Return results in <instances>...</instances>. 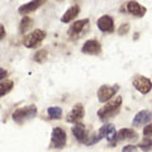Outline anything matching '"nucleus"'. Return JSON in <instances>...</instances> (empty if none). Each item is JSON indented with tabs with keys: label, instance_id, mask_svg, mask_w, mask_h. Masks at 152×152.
<instances>
[{
	"label": "nucleus",
	"instance_id": "f257e3e1",
	"mask_svg": "<svg viewBox=\"0 0 152 152\" xmlns=\"http://www.w3.org/2000/svg\"><path fill=\"white\" fill-rule=\"evenodd\" d=\"M122 103H123L122 96H114L112 100H109L108 103H105V105L102 107L98 110L99 119L104 122V121L110 119V118H114L118 113L121 112Z\"/></svg>",
	"mask_w": 152,
	"mask_h": 152
},
{
	"label": "nucleus",
	"instance_id": "f03ea898",
	"mask_svg": "<svg viewBox=\"0 0 152 152\" xmlns=\"http://www.w3.org/2000/svg\"><path fill=\"white\" fill-rule=\"evenodd\" d=\"M37 113H38L37 107L34 104H31V105H26V107L15 109L12 114V118L17 124L22 126V124H24L26 122L33 119V118L37 115Z\"/></svg>",
	"mask_w": 152,
	"mask_h": 152
},
{
	"label": "nucleus",
	"instance_id": "7ed1b4c3",
	"mask_svg": "<svg viewBox=\"0 0 152 152\" xmlns=\"http://www.w3.org/2000/svg\"><path fill=\"white\" fill-rule=\"evenodd\" d=\"M138 137V133L134 131V128H122L119 131H115L112 136H109L107 141L109 142V146L114 147L122 141H128V140H136Z\"/></svg>",
	"mask_w": 152,
	"mask_h": 152
},
{
	"label": "nucleus",
	"instance_id": "20e7f679",
	"mask_svg": "<svg viewBox=\"0 0 152 152\" xmlns=\"http://www.w3.org/2000/svg\"><path fill=\"white\" fill-rule=\"evenodd\" d=\"M114 132H115V126H114L113 123H107V124H104L103 127L99 128L96 132H94L91 136H89V138L85 142V145L86 146L96 145L98 142H100L103 138H108L109 136H112Z\"/></svg>",
	"mask_w": 152,
	"mask_h": 152
},
{
	"label": "nucleus",
	"instance_id": "39448f33",
	"mask_svg": "<svg viewBox=\"0 0 152 152\" xmlns=\"http://www.w3.org/2000/svg\"><path fill=\"white\" fill-rule=\"evenodd\" d=\"M89 24H90L89 18L79 19V20L74 22L69 27V31H67V36L70 37V39L75 41V39H79L80 37H83V34H85V32H88Z\"/></svg>",
	"mask_w": 152,
	"mask_h": 152
},
{
	"label": "nucleus",
	"instance_id": "423d86ee",
	"mask_svg": "<svg viewBox=\"0 0 152 152\" xmlns=\"http://www.w3.org/2000/svg\"><path fill=\"white\" fill-rule=\"evenodd\" d=\"M67 143V133L61 127H55L51 132V142L50 148L53 150H62Z\"/></svg>",
	"mask_w": 152,
	"mask_h": 152
},
{
	"label": "nucleus",
	"instance_id": "0eeeda50",
	"mask_svg": "<svg viewBox=\"0 0 152 152\" xmlns=\"http://www.w3.org/2000/svg\"><path fill=\"white\" fill-rule=\"evenodd\" d=\"M46 36L47 34L43 29H34L24 36V38H23V46L27 47V48H36V47L41 46V43L45 41Z\"/></svg>",
	"mask_w": 152,
	"mask_h": 152
},
{
	"label": "nucleus",
	"instance_id": "6e6552de",
	"mask_svg": "<svg viewBox=\"0 0 152 152\" xmlns=\"http://www.w3.org/2000/svg\"><path fill=\"white\" fill-rule=\"evenodd\" d=\"M119 91V85H102L98 89V100L100 103H108L109 100L115 96V94Z\"/></svg>",
	"mask_w": 152,
	"mask_h": 152
},
{
	"label": "nucleus",
	"instance_id": "1a4fd4ad",
	"mask_svg": "<svg viewBox=\"0 0 152 152\" xmlns=\"http://www.w3.org/2000/svg\"><path fill=\"white\" fill-rule=\"evenodd\" d=\"M132 85L137 91H140L142 95L148 94L152 90V81L143 75H136L132 79Z\"/></svg>",
	"mask_w": 152,
	"mask_h": 152
},
{
	"label": "nucleus",
	"instance_id": "9d476101",
	"mask_svg": "<svg viewBox=\"0 0 152 152\" xmlns=\"http://www.w3.org/2000/svg\"><path fill=\"white\" fill-rule=\"evenodd\" d=\"M84 117H85V108L81 103H77V104H75L72 107V109H71L67 114H66V122L76 124V123L81 122Z\"/></svg>",
	"mask_w": 152,
	"mask_h": 152
},
{
	"label": "nucleus",
	"instance_id": "9b49d317",
	"mask_svg": "<svg viewBox=\"0 0 152 152\" xmlns=\"http://www.w3.org/2000/svg\"><path fill=\"white\" fill-rule=\"evenodd\" d=\"M122 10H126L128 14H131V15L136 17V18H142V17H145V14L147 13V8L137 1H127L124 5H123Z\"/></svg>",
	"mask_w": 152,
	"mask_h": 152
},
{
	"label": "nucleus",
	"instance_id": "f8f14e48",
	"mask_svg": "<svg viewBox=\"0 0 152 152\" xmlns=\"http://www.w3.org/2000/svg\"><path fill=\"white\" fill-rule=\"evenodd\" d=\"M151 121H152V113L147 110V109H143V110H140L134 115L132 121V127L138 128L141 126H147L148 123H151Z\"/></svg>",
	"mask_w": 152,
	"mask_h": 152
},
{
	"label": "nucleus",
	"instance_id": "ddd939ff",
	"mask_svg": "<svg viewBox=\"0 0 152 152\" xmlns=\"http://www.w3.org/2000/svg\"><path fill=\"white\" fill-rule=\"evenodd\" d=\"M81 52L85 55L98 56L102 53V45L96 39H88L81 47Z\"/></svg>",
	"mask_w": 152,
	"mask_h": 152
},
{
	"label": "nucleus",
	"instance_id": "4468645a",
	"mask_svg": "<svg viewBox=\"0 0 152 152\" xmlns=\"http://www.w3.org/2000/svg\"><path fill=\"white\" fill-rule=\"evenodd\" d=\"M98 29L103 33H113L115 31L114 27V19L110 15H102L96 22Z\"/></svg>",
	"mask_w": 152,
	"mask_h": 152
},
{
	"label": "nucleus",
	"instance_id": "2eb2a0df",
	"mask_svg": "<svg viewBox=\"0 0 152 152\" xmlns=\"http://www.w3.org/2000/svg\"><path fill=\"white\" fill-rule=\"evenodd\" d=\"M71 132H72L74 137L76 138V141L80 142V143L85 145V142L89 138V133L86 129V126L83 124V123H76L71 127Z\"/></svg>",
	"mask_w": 152,
	"mask_h": 152
},
{
	"label": "nucleus",
	"instance_id": "dca6fc26",
	"mask_svg": "<svg viewBox=\"0 0 152 152\" xmlns=\"http://www.w3.org/2000/svg\"><path fill=\"white\" fill-rule=\"evenodd\" d=\"M43 4H46L45 0H34V1H29L20 5L18 8V13L23 17H28V14H31L33 12H36L38 8H41Z\"/></svg>",
	"mask_w": 152,
	"mask_h": 152
},
{
	"label": "nucleus",
	"instance_id": "f3484780",
	"mask_svg": "<svg viewBox=\"0 0 152 152\" xmlns=\"http://www.w3.org/2000/svg\"><path fill=\"white\" fill-rule=\"evenodd\" d=\"M79 13H80V5H77V4H74V5H71L67 10L62 14V17H61V22H62V23L72 22L74 19H76V17L79 15Z\"/></svg>",
	"mask_w": 152,
	"mask_h": 152
},
{
	"label": "nucleus",
	"instance_id": "a211bd4d",
	"mask_svg": "<svg viewBox=\"0 0 152 152\" xmlns=\"http://www.w3.org/2000/svg\"><path fill=\"white\" fill-rule=\"evenodd\" d=\"M33 19L31 17H23L20 23H19V33L20 34H26V33L33 27Z\"/></svg>",
	"mask_w": 152,
	"mask_h": 152
},
{
	"label": "nucleus",
	"instance_id": "6ab92c4d",
	"mask_svg": "<svg viewBox=\"0 0 152 152\" xmlns=\"http://www.w3.org/2000/svg\"><path fill=\"white\" fill-rule=\"evenodd\" d=\"M14 88V81L13 80H3V81H0V98L1 96H5L7 94H9L13 90Z\"/></svg>",
	"mask_w": 152,
	"mask_h": 152
},
{
	"label": "nucleus",
	"instance_id": "aec40b11",
	"mask_svg": "<svg viewBox=\"0 0 152 152\" xmlns=\"http://www.w3.org/2000/svg\"><path fill=\"white\" fill-rule=\"evenodd\" d=\"M137 147L143 152L152 151V136H145L143 138H142V141L137 145Z\"/></svg>",
	"mask_w": 152,
	"mask_h": 152
},
{
	"label": "nucleus",
	"instance_id": "412c9836",
	"mask_svg": "<svg viewBox=\"0 0 152 152\" xmlns=\"http://www.w3.org/2000/svg\"><path fill=\"white\" fill-rule=\"evenodd\" d=\"M47 114H48V117L51 119H61L64 110L61 107H50V108H47Z\"/></svg>",
	"mask_w": 152,
	"mask_h": 152
},
{
	"label": "nucleus",
	"instance_id": "4be33fe9",
	"mask_svg": "<svg viewBox=\"0 0 152 152\" xmlns=\"http://www.w3.org/2000/svg\"><path fill=\"white\" fill-rule=\"evenodd\" d=\"M47 56H48V52H47V50H38L34 56H33V61H36V62L38 64H43L45 61L47 60Z\"/></svg>",
	"mask_w": 152,
	"mask_h": 152
},
{
	"label": "nucleus",
	"instance_id": "5701e85b",
	"mask_svg": "<svg viewBox=\"0 0 152 152\" xmlns=\"http://www.w3.org/2000/svg\"><path fill=\"white\" fill-rule=\"evenodd\" d=\"M131 29V26H129V23H123V24L119 26V28L117 29V33L119 36H126L128 32H129Z\"/></svg>",
	"mask_w": 152,
	"mask_h": 152
},
{
	"label": "nucleus",
	"instance_id": "b1692460",
	"mask_svg": "<svg viewBox=\"0 0 152 152\" xmlns=\"http://www.w3.org/2000/svg\"><path fill=\"white\" fill-rule=\"evenodd\" d=\"M138 147L134 146V145H127L122 148V152H137Z\"/></svg>",
	"mask_w": 152,
	"mask_h": 152
},
{
	"label": "nucleus",
	"instance_id": "393cba45",
	"mask_svg": "<svg viewBox=\"0 0 152 152\" xmlns=\"http://www.w3.org/2000/svg\"><path fill=\"white\" fill-rule=\"evenodd\" d=\"M143 136H152V122L148 123L146 127H143Z\"/></svg>",
	"mask_w": 152,
	"mask_h": 152
},
{
	"label": "nucleus",
	"instance_id": "a878e982",
	"mask_svg": "<svg viewBox=\"0 0 152 152\" xmlns=\"http://www.w3.org/2000/svg\"><path fill=\"white\" fill-rule=\"evenodd\" d=\"M7 76H8V71L5 69L0 67V81H3V80H7Z\"/></svg>",
	"mask_w": 152,
	"mask_h": 152
},
{
	"label": "nucleus",
	"instance_id": "bb28decb",
	"mask_svg": "<svg viewBox=\"0 0 152 152\" xmlns=\"http://www.w3.org/2000/svg\"><path fill=\"white\" fill-rule=\"evenodd\" d=\"M7 32H5V27H4L3 24H0V39H3L4 37H5Z\"/></svg>",
	"mask_w": 152,
	"mask_h": 152
}]
</instances>
